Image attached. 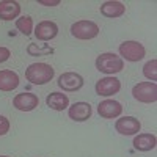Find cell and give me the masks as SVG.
Masks as SVG:
<instances>
[{"instance_id": "cell-1", "label": "cell", "mask_w": 157, "mask_h": 157, "mask_svg": "<svg viewBox=\"0 0 157 157\" xmlns=\"http://www.w3.org/2000/svg\"><path fill=\"white\" fill-rule=\"evenodd\" d=\"M55 75L54 68L47 63H33L25 69V77L33 85H44L50 82Z\"/></svg>"}, {"instance_id": "cell-2", "label": "cell", "mask_w": 157, "mask_h": 157, "mask_svg": "<svg viewBox=\"0 0 157 157\" xmlns=\"http://www.w3.org/2000/svg\"><path fill=\"white\" fill-rule=\"evenodd\" d=\"M96 69L107 75L118 74L120 71L124 69V60L121 57H118L116 54L105 52V54H101L96 58Z\"/></svg>"}, {"instance_id": "cell-3", "label": "cell", "mask_w": 157, "mask_h": 157, "mask_svg": "<svg viewBox=\"0 0 157 157\" xmlns=\"http://www.w3.org/2000/svg\"><path fill=\"white\" fill-rule=\"evenodd\" d=\"M132 96L135 101L143 104H152L157 101V85L155 82H140L132 88Z\"/></svg>"}, {"instance_id": "cell-4", "label": "cell", "mask_w": 157, "mask_h": 157, "mask_svg": "<svg viewBox=\"0 0 157 157\" xmlns=\"http://www.w3.org/2000/svg\"><path fill=\"white\" fill-rule=\"evenodd\" d=\"M71 35L77 39H93L99 35V27L93 21H77L71 25Z\"/></svg>"}, {"instance_id": "cell-5", "label": "cell", "mask_w": 157, "mask_h": 157, "mask_svg": "<svg viewBox=\"0 0 157 157\" xmlns=\"http://www.w3.org/2000/svg\"><path fill=\"white\" fill-rule=\"evenodd\" d=\"M120 55L121 58L127 60V61H140L145 57L146 50L143 47V44H140L138 41H124L123 44H120Z\"/></svg>"}, {"instance_id": "cell-6", "label": "cell", "mask_w": 157, "mask_h": 157, "mask_svg": "<svg viewBox=\"0 0 157 157\" xmlns=\"http://www.w3.org/2000/svg\"><path fill=\"white\" fill-rule=\"evenodd\" d=\"M58 86L68 93H75L83 86V77L77 72H64L58 77Z\"/></svg>"}, {"instance_id": "cell-7", "label": "cell", "mask_w": 157, "mask_h": 157, "mask_svg": "<svg viewBox=\"0 0 157 157\" xmlns=\"http://www.w3.org/2000/svg\"><path fill=\"white\" fill-rule=\"evenodd\" d=\"M94 90H96V94L109 98V96L116 94L118 91L121 90V82L118 80L116 77L109 75V77H104V78H101V80H98Z\"/></svg>"}, {"instance_id": "cell-8", "label": "cell", "mask_w": 157, "mask_h": 157, "mask_svg": "<svg viewBox=\"0 0 157 157\" xmlns=\"http://www.w3.org/2000/svg\"><path fill=\"white\" fill-rule=\"evenodd\" d=\"M115 129H116V132L121 134V135H135V134L140 132L141 124L134 116H123L120 120H116Z\"/></svg>"}, {"instance_id": "cell-9", "label": "cell", "mask_w": 157, "mask_h": 157, "mask_svg": "<svg viewBox=\"0 0 157 157\" xmlns=\"http://www.w3.org/2000/svg\"><path fill=\"white\" fill-rule=\"evenodd\" d=\"M98 113L101 118H105V120H113V118H118L123 113V105L118 101L113 99H105L99 102L98 105Z\"/></svg>"}, {"instance_id": "cell-10", "label": "cell", "mask_w": 157, "mask_h": 157, "mask_svg": "<svg viewBox=\"0 0 157 157\" xmlns=\"http://www.w3.org/2000/svg\"><path fill=\"white\" fill-rule=\"evenodd\" d=\"M57 35H58V25L54 21H41L35 29V36L39 41H50Z\"/></svg>"}, {"instance_id": "cell-11", "label": "cell", "mask_w": 157, "mask_h": 157, "mask_svg": "<svg viewBox=\"0 0 157 157\" xmlns=\"http://www.w3.org/2000/svg\"><path fill=\"white\" fill-rule=\"evenodd\" d=\"M38 104H39V99L33 93H21V94H16L14 99H13V105L21 112H32L38 107Z\"/></svg>"}, {"instance_id": "cell-12", "label": "cell", "mask_w": 157, "mask_h": 157, "mask_svg": "<svg viewBox=\"0 0 157 157\" xmlns=\"http://www.w3.org/2000/svg\"><path fill=\"white\" fill-rule=\"evenodd\" d=\"M91 113H93V110H91V105L88 102H75V104H72V105L68 109L69 118L72 121H77V123H82V121L90 120Z\"/></svg>"}, {"instance_id": "cell-13", "label": "cell", "mask_w": 157, "mask_h": 157, "mask_svg": "<svg viewBox=\"0 0 157 157\" xmlns=\"http://www.w3.org/2000/svg\"><path fill=\"white\" fill-rule=\"evenodd\" d=\"M21 14V5L13 0H2L0 2V19L13 21Z\"/></svg>"}, {"instance_id": "cell-14", "label": "cell", "mask_w": 157, "mask_h": 157, "mask_svg": "<svg viewBox=\"0 0 157 157\" xmlns=\"http://www.w3.org/2000/svg\"><path fill=\"white\" fill-rule=\"evenodd\" d=\"M19 85V75L11 69L0 71V91H13Z\"/></svg>"}, {"instance_id": "cell-15", "label": "cell", "mask_w": 157, "mask_h": 157, "mask_svg": "<svg viewBox=\"0 0 157 157\" xmlns=\"http://www.w3.org/2000/svg\"><path fill=\"white\" fill-rule=\"evenodd\" d=\"M46 104H47V107L52 109V110L63 112L64 109L69 107V98H68L66 94L55 91V93H50V94L46 98Z\"/></svg>"}, {"instance_id": "cell-16", "label": "cell", "mask_w": 157, "mask_h": 157, "mask_svg": "<svg viewBox=\"0 0 157 157\" xmlns=\"http://www.w3.org/2000/svg\"><path fill=\"white\" fill-rule=\"evenodd\" d=\"M126 13V6L121 3V2H104L101 5V14L105 16V17H110V19H115V17H121Z\"/></svg>"}, {"instance_id": "cell-17", "label": "cell", "mask_w": 157, "mask_h": 157, "mask_svg": "<svg viewBox=\"0 0 157 157\" xmlns=\"http://www.w3.org/2000/svg\"><path fill=\"white\" fill-rule=\"evenodd\" d=\"M155 145H157V138L154 134H138L134 138V148L137 151H141V152L154 149Z\"/></svg>"}, {"instance_id": "cell-18", "label": "cell", "mask_w": 157, "mask_h": 157, "mask_svg": "<svg viewBox=\"0 0 157 157\" xmlns=\"http://www.w3.org/2000/svg\"><path fill=\"white\" fill-rule=\"evenodd\" d=\"M16 29L25 35V36H29L32 32H33V21L30 16H21L19 19H16Z\"/></svg>"}, {"instance_id": "cell-19", "label": "cell", "mask_w": 157, "mask_h": 157, "mask_svg": "<svg viewBox=\"0 0 157 157\" xmlns=\"http://www.w3.org/2000/svg\"><path fill=\"white\" fill-rule=\"evenodd\" d=\"M155 69H157V60L152 58L143 66V74H145V77L149 78L151 82H155L157 80V71Z\"/></svg>"}, {"instance_id": "cell-20", "label": "cell", "mask_w": 157, "mask_h": 157, "mask_svg": "<svg viewBox=\"0 0 157 157\" xmlns=\"http://www.w3.org/2000/svg\"><path fill=\"white\" fill-rule=\"evenodd\" d=\"M8 130H10V121L0 115V135H6Z\"/></svg>"}, {"instance_id": "cell-21", "label": "cell", "mask_w": 157, "mask_h": 157, "mask_svg": "<svg viewBox=\"0 0 157 157\" xmlns=\"http://www.w3.org/2000/svg\"><path fill=\"white\" fill-rule=\"evenodd\" d=\"M10 57H11V52H10V49H8V47H3V46H0V63L6 61Z\"/></svg>"}, {"instance_id": "cell-22", "label": "cell", "mask_w": 157, "mask_h": 157, "mask_svg": "<svg viewBox=\"0 0 157 157\" xmlns=\"http://www.w3.org/2000/svg\"><path fill=\"white\" fill-rule=\"evenodd\" d=\"M39 5H44V6H58L60 5V0H50V2H47V0H38Z\"/></svg>"}, {"instance_id": "cell-23", "label": "cell", "mask_w": 157, "mask_h": 157, "mask_svg": "<svg viewBox=\"0 0 157 157\" xmlns=\"http://www.w3.org/2000/svg\"><path fill=\"white\" fill-rule=\"evenodd\" d=\"M0 157H10V155H0Z\"/></svg>"}]
</instances>
